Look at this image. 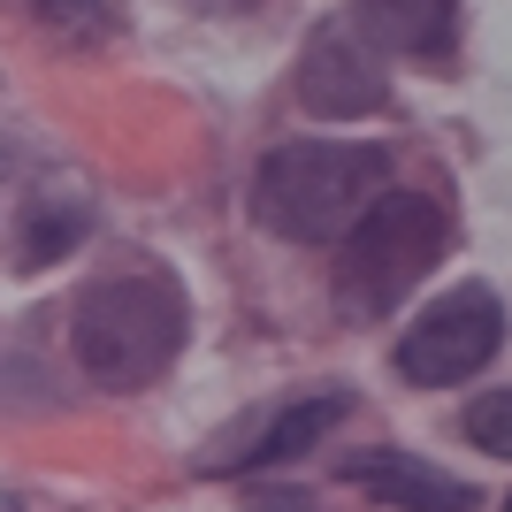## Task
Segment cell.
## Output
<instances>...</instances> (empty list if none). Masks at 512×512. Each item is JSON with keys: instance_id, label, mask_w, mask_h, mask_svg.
Returning a JSON list of instances; mask_svg holds the SVG:
<instances>
[{"instance_id": "3", "label": "cell", "mask_w": 512, "mask_h": 512, "mask_svg": "<svg viewBox=\"0 0 512 512\" xmlns=\"http://www.w3.org/2000/svg\"><path fill=\"white\" fill-rule=\"evenodd\" d=\"M444 253H451V214L436 207V199H421V192H383L352 230H344L337 314L383 321L406 291H421V283L436 276Z\"/></svg>"}, {"instance_id": "4", "label": "cell", "mask_w": 512, "mask_h": 512, "mask_svg": "<svg viewBox=\"0 0 512 512\" xmlns=\"http://www.w3.org/2000/svg\"><path fill=\"white\" fill-rule=\"evenodd\" d=\"M497 344H505V306H497V291L490 283H459V291L428 299L421 314L406 321L390 367H398L413 390H451V383H467L474 367H490Z\"/></svg>"}, {"instance_id": "5", "label": "cell", "mask_w": 512, "mask_h": 512, "mask_svg": "<svg viewBox=\"0 0 512 512\" xmlns=\"http://www.w3.org/2000/svg\"><path fill=\"white\" fill-rule=\"evenodd\" d=\"M299 107L306 115H375L390 100V77H383V54L352 31V23H314L299 46Z\"/></svg>"}, {"instance_id": "1", "label": "cell", "mask_w": 512, "mask_h": 512, "mask_svg": "<svg viewBox=\"0 0 512 512\" xmlns=\"http://www.w3.org/2000/svg\"><path fill=\"white\" fill-rule=\"evenodd\" d=\"M390 153L360 138H283L253 176V222L291 245H329L383 199Z\"/></svg>"}, {"instance_id": "10", "label": "cell", "mask_w": 512, "mask_h": 512, "mask_svg": "<svg viewBox=\"0 0 512 512\" xmlns=\"http://www.w3.org/2000/svg\"><path fill=\"white\" fill-rule=\"evenodd\" d=\"M23 8H31L54 39H69V46H92V39L115 31V8H107V0H23Z\"/></svg>"}, {"instance_id": "8", "label": "cell", "mask_w": 512, "mask_h": 512, "mask_svg": "<svg viewBox=\"0 0 512 512\" xmlns=\"http://www.w3.org/2000/svg\"><path fill=\"white\" fill-rule=\"evenodd\" d=\"M352 31L383 54L451 62L459 46V0H352Z\"/></svg>"}, {"instance_id": "9", "label": "cell", "mask_w": 512, "mask_h": 512, "mask_svg": "<svg viewBox=\"0 0 512 512\" xmlns=\"http://www.w3.org/2000/svg\"><path fill=\"white\" fill-rule=\"evenodd\" d=\"M85 230H92V207H85V199H31V214H23V245H16V268H23V276H39V268L69 260L77 245H85Z\"/></svg>"}, {"instance_id": "12", "label": "cell", "mask_w": 512, "mask_h": 512, "mask_svg": "<svg viewBox=\"0 0 512 512\" xmlns=\"http://www.w3.org/2000/svg\"><path fill=\"white\" fill-rule=\"evenodd\" d=\"M253 512H314V497H306V490H276V482H268V490L253 497Z\"/></svg>"}, {"instance_id": "7", "label": "cell", "mask_w": 512, "mask_h": 512, "mask_svg": "<svg viewBox=\"0 0 512 512\" xmlns=\"http://www.w3.org/2000/svg\"><path fill=\"white\" fill-rule=\"evenodd\" d=\"M344 482L398 505V512H474V482L444 474L436 459H413V451H352Z\"/></svg>"}, {"instance_id": "11", "label": "cell", "mask_w": 512, "mask_h": 512, "mask_svg": "<svg viewBox=\"0 0 512 512\" xmlns=\"http://www.w3.org/2000/svg\"><path fill=\"white\" fill-rule=\"evenodd\" d=\"M459 428H467L474 451H490V459L512 467V390H482V398L459 413Z\"/></svg>"}, {"instance_id": "13", "label": "cell", "mask_w": 512, "mask_h": 512, "mask_svg": "<svg viewBox=\"0 0 512 512\" xmlns=\"http://www.w3.org/2000/svg\"><path fill=\"white\" fill-rule=\"evenodd\" d=\"M505 512H512V497H505Z\"/></svg>"}, {"instance_id": "6", "label": "cell", "mask_w": 512, "mask_h": 512, "mask_svg": "<svg viewBox=\"0 0 512 512\" xmlns=\"http://www.w3.org/2000/svg\"><path fill=\"white\" fill-rule=\"evenodd\" d=\"M329 421H344L337 390H314V398H291V406H260V413H245V421H230L199 451V474H268V467H283V459H299L306 444H321Z\"/></svg>"}, {"instance_id": "2", "label": "cell", "mask_w": 512, "mask_h": 512, "mask_svg": "<svg viewBox=\"0 0 512 512\" xmlns=\"http://www.w3.org/2000/svg\"><path fill=\"white\" fill-rule=\"evenodd\" d=\"M184 291L153 268H130V276H100L69 314V352L100 390H153L169 375V360L184 352Z\"/></svg>"}]
</instances>
